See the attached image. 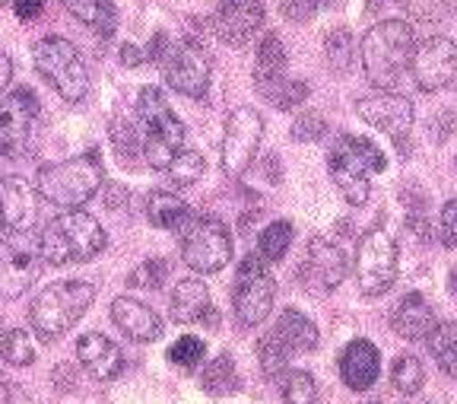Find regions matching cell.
Listing matches in <instances>:
<instances>
[{"instance_id":"cell-1","label":"cell","mask_w":457,"mask_h":404,"mask_svg":"<svg viewBox=\"0 0 457 404\" xmlns=\"http://www.w3.org/2000/svg\"><path fill=\"white\" fill-rule=\"evenodd\" d=\"M413 51H416L413 26H407L403 20L375 22L362 36V45H359L362 71L371 87L378 89L397 87V80L407 73L410 61H413Z\"/></svg>"},{"instance_id":"cell-2","label":"cell","mask_w":457,"mask_h":404,"mask_svg":"<svg viewBox=\"0 0 457 404\" xmlns=\"http://www.w3.org/2000/svg\"><path fill=\"white\" fill-rule=\"evenodd\" d=\"M105 230L99 220L89 217L86 210H64L45 223L38 236V255L48 265H73V261H89L105 248Z\"/></svg>"},{"instance_id":"cell-3","label":"cell","mask_w":457,"mask_h":404,"mask_svg":"<svg viewBox=\"0 0 457 404\" xmlns=\"http://www.w3.org/2000/svg\"><path fill=\"white\" fill-rule=\"evenodd\" d=\"M385 169V153L371 144L369 138H356V134H343L334 140L328 153V173L334 179L337 191L346 198V204L362 207L369 201V175Z\"/></svg>"},{"instance_id":"cell-4","label":"cell","mask_w":457,"mask_h":404,"mask_svg":"<svg viewBox=\"0 0 457 404\" xmlns=\"http://www.w3.org/2000/svg\"><path fill=\"white\" fill-rule=\"evenodd\" d=\"M137 124H140L143 156H146V163H150L153 169H169L171 159L179 156L181 144H185V124L171 112L162 89H156V87L140 89Z\"/></svg>"},{"instance_id":"cell-5","label":"cell","mask_w":457,"mask_h":404,"mask_svg":"<svg viewBox=\"0 0 457 404\" xmlns=\"http://www.w3.org/2000/svg\"><path fill=\"white\" fill-rule=\"evenodd\" d=\"M96 287L89 281H57L51 287H45L36 296V303L29 309V322L32 332L42 341H54L64 332H71L79 318L86 316V309L93 306Z\"/></svg>"},{"instance_id":"cell-6","label":"cell","mask_w":457,"mask_h":404,"mask_svg":"<svg viewBox=\"0 0 457 404\" xmlns=\"http://www.w3.org/2000/svg\"><path fill=\"white\" fill-rule=\"evenodd\" d=\"M102 163L96 159V153H83L77 159H64L54 166H45L36 179L38 195L45 201L57 204L64 210H83V204L102 188Z\"/></svg>"},{"instance_id":"cell-7","label":"cell","mask_w":457,"mask_h":404,"mask_svg":"<svg viewBox=\"0 0 457 404\" xmlns=\"http://www.w3.org/2000/svg\"><path fill=\"white\" fill-rule=\"evenodd\" d=\"M36 71L67 102H83L86 93H89V71H86L73 42L61 36H45L36 45Z\"/></svg>"},{"instance_id":"cell-8","label":"cell","mask_w":457,"mask_h":404,"mask_svg":"<svg viewBox=\"0 0 457 404\" xmlns=\"http://www.w3.org/2000/svg\"><path fill=\"white\" fill-rule=\"evenodd\" d=\"M181 261L197 274H216L232 258V232L216 217H191L179 230Z\"/></svg>"},{"instance_id":"cell-9","label":"cell","mask_w":457,"mask_h":404,"mask_svg":"<svg viewBox=\"0 0 457 404\" xmlns=\"http://www.w3.org/2000/svg\"><path fill=\"white\" fill-rule=\"evenodd\" d=\"M273 296H277V283L267 271V261L261 255L242 258L236 271V283H232V309H236L238 322L245 328L261 325L273 309Z\"/></svg>"},{"instance_id":"cell-10","label":"cell","mask_w":457,"mask_h":404,"mask_svg":"<svg viewBox=\"0 0 457 404\" xmlns=\"http://www.w3.org/2000/svg\"><path fill=\"white\" fill-rule=\"evenodd\" d=\"M356 281L365 296H381L397 281V242L387 230H369L356 246Z\"/></svg>"},{"instance_id":"cell-11","label":"cell","mask_w":457,"mask_h":404,"mask_svg":"<svg viewBox=\"0 0 457 404\" xmlns=\"http://www.w3.org/2000/svg\"><path fill=\"white\" fill-rule=\"evenodd\" d=\"M261 138H264L261 112L248 109V105L228 112L226 134H222V173L228 179H238V175L248 173L257 156V147H261Z\"/></svg>"},{"instance_id":"cell-12","label":"cell","mask_w":457,"mask_h":404,"mask_svg":"<svg viewBox=\"0 0 457 404\" xmlns=\"http://www.w3.org/2000/svg\"><path fill=\"white\" fill-rule=\"evenodd\" d=\"M162 73L175 93L187 96V99H204L210 87V58L204 55L197 42L181 38V42H169L162 55Z\"/></svg>"},{"instance_id":"cell-13","label":"cell","mask_w":457,"mask_h":404,"mask_svg":"<svg viewBox=\"0 0 457 404\" xmlns=\"http://www.w3.org/2000/svg\"><path fill=\"white\" fill-rule=\"evenodd\" d=\"M38 124V96L20 87L0 99V156H22Z\"/></svg>"},{"instance_id":"cell-14","label":"cell","mask_w":457,"mask_h":404,"mask_svg":"<svg viewBox=\"0 0 457 404\" xmlns=\"http://www.w3.org/2000/svg\"><path fill=\"white\" fill-rule=\"evenodd\" d=\"M410 73L422 93H438L451 87L457 73V45L448 36H432L420 42L410 61Z\"/></svg>"},{"instance_id":"cell-15","label":"cell","mask_w":457,"mask_h":404,"mask_svg":"<svg viewBox=\"0 0 457 404\" xmlns=\"http://www.w3.org/2000/svg\"><path fill=\"white\" fill-rule=\"evenodd\" d=\"M356 112L369 128L387 134L394 144H403V138L413 128V102L407 96L391 93V89H378V93L362 96L356 102Z\"/></svg>"},{"instance_id":"cell-16","label":"cell","mask_w":457,"mask_h":404,"mask_svg":"<svg viewBox=\"0 0 457 404\" xmlns=\"http://www.w3.org/2000/svg\"><path fill=\"white\" fill-rule=\"evenodd\" d=\"M343 277H346V258H343L340 248L321 236L308 239L305 258H302V265H299L302 287L314 296H324L340 287Z\"/></svg>"},{"instance_id":"cell-17","label":"cell","mask_w":457,"mask_h":404,"mask_svg":"<svg viewBox=\"0 0 457 404\" xmlns=\"http://www.w3.org/2000/svg\"><path fill=\"white\" fill-rule=\"evenodd\" d=\"M38 220V188L20 175L0 179V230L10 236H26Z\"/></svg>"},{"instance_id":"cell-18","label":"cell","mask_w":457,"mask_h":404,"mask_svg":"<svg viewBox=\"0 0 457 404\" xmlns=\"http://www.w3.org/2000/svg\"><path fill=\"white\" fill-rule=\"evenodd\" d=\"M264 26V4L261 0H220L216 10V32L228 45H248L254 32Z\"/></svg>"},{"instance_id":"cell-19","label":"cell","mask_w":457,"mask_h":404,"mask_svg":"<svg viewBox=\"0 0 457 404\" xmlns=\"http://www.w3.org/2000/svg\"><path fill=\"white\" fill-rule=\"evenodd\" d=\"M38 277L36 255L16 248L13 242H0V299H20Z\"/></svg>"},{"instance_id":"cell-20","label":"cell","mask_w":457,"mask_h":404,"mask_svg":"<svg viewBox=\"0 0 457 404\" xmlns=\"http://www.w3.org/2000/svg\"><path fill=\"white\" fill-rule=\"evenodd\" d=\"M112 318L114 325L121 328L130 341H137V344H150V341L162 338V318L146 303H140V299L118 296L112 303Z\"/></svg>"},{"instance_id":"cell-21","label":"cell","mask_w":457,"mask_h":404,"mask_svg":"<svg viewBox=\"0 0 457 404\" xmlns=\"http://www.w3.org/2000/svg\"><path fill=\"white\" fill-rule=\"evenodd\" d=\"M77 360L83 363L96 379L108 383V379H118L124 373V354L121 347L108 341L105 334L99 332H89L77 341Z\"/></svg>"},{"instance_id":"cell-22","label":"cell","mask_w":457,"mask_h":404,"mask_svg":"<svg viewBox=\"0 0 457 404\" xmlns=\"http://www.w3.org/2000/svg\"><path fill=\"white\" fill-rule=\"evenodd\" d=\"M378 373H381L378 347L365 338H356L353 344H346V350H343V357H340L343 383L356 391H365L378 383Z\"/></svg>"},{"instance_id":"cell-23","label":"cell","mask_w":457,"mask_h":404,"mask_svg":"<svg viewBox=\"0 0 457 404\" xmlns=\"http://www.w3.org/2000/svg\"><path fill=\"white\" fill-rule=\"evenodd\" d=\"M391 328L407 341H428V334L436 332V312L422 293H407L394 306Z\"/></svg>"},{"instance_id":"cell-24","label":"cell","mask_w":457,"mask_h":404,"mask_svg":"<svg viewBox=\"0 0 457 404\" xmlns=\"http://www.w3.org/2000/svg\"><path fill=\"white\" fill-rule=\"evenodd\" d=\"M210 309V290L197 277H185L179 281V287L171 290V318L179 325H194L207 316Z\"/></svg>"},{"instance_id":"cell-25","label":"cell","mask_w":457,"mask_h":404,"mask_svg":"<svg viewBox=\"0 0 457 404\" xmlns=\"http://www.w3.org/2000/svg\"><path fill=\"white\" fill-rule=\"evenodd\" d=\"M270 332L289 347V354H302V350H314L318 347V328H314V322L295 309L279 312V322Z\"/></svg>"},{"instance_id":"cell-26","label":"cell","mask_w":457,"mask_h":404,"mask_svg":"<svg viewBox=\"0 0 457 404\" xmlns=\"http://www.w3.org/2000/svg\"><path fill=\"white\" fill-rule=\"evenodd\" d=\"M286 77V45L279 36H264V42L257 45V61H254V83L257 89L270 87L277 80Z\"/></svg>"},{"instance_id":"cell-27","label":"cell","mask_w":457,"mask_h":404,"mask_svg":"<svg viewBox=\"0 0 457 404\" xmlns=\"http://www.w3.org/2000/svg\"><path fill=\"white\" fill-rule=\"evenodd\" d=\"M64 7L77 16L79 22H86L93 32L112 36L118 26V13H114L112 0H64Z\"/></svg>"},{"instance_id":"cell-28","label":"cell","mask_w":457,"mask_h":404,"mask_svg":"<svg viewBox=\"0 0 457 404\" xmlns=\"http://www.w3.org/2000/svg\"><path fill=\"white\" fill-rule=\"evenodd\" d=\"M146 214L159 230H181L191 220L187 217V204L171 191H153L150 201H146Z\"/></svg>"},{"instance_id":"cell-29","label":"cell","mask_w":457,"mask_h":404,"mask_svg":"<svg viewBox=\"0 0 457 404\" xmlns=\"http://www.w3.org/2000/svg\"><path fill=\"white\" fill-rule=\"evenodd\" d=\"M293 236L295 232L289 220H273V223L264 226L261 236H257V255L264 261H283L289 246H293Z\"/></svg>"},{"instance_id":"cell-30","label":"cell","mask_w":457,"mask_h":404,"mask_svg":"<svg viewBox=\"0 0 457 404\" xmlns=\"http://www.w3.org/2000/svg\"><path fill=\"white\" fill-rule=\"evenodd\" d=\"M324 58H328L330 71L346 73L353 67V58H356V42H353V32L346 26H337L324 36Z\"/></svg>"},{"instance_id":"cell-31","label":"cell","mask_w":457,"mask_h":404,"mask_svg":"<svg viewBox=\"0 0 457 404\" xmlns=\"http://www.w3.org/2000/svg\"><path fill=\"white\" fill-rule=\"evenodd\" d=\"M428 347H432V357H436L438 366L457 379V322L436 325V332L428 334Z\"/></svg>"},{"instance_id":"cell-32","label":"cell","mask_w":457,"mask_h":404,"mask_svg":"<svg viewBox=\"0 0 457 404\" xmlns=\"http://www.w3.org/2000/svg\"><path fill=\"white\" fill-rule=\"evenodd\" d=\"M238 375H236V363L232 357L222 354L213 363H207L204 375H200V389L210 391V395H226V391H236Z\"/></svg>"},{"instance_id":"cell-33","label":"cell","mask_w":457,"mask_h":404,"mask_svg":"<svg viewBox=\"0 0 457 404\" xmlns=\"http://www.w3.org/2000/svg\"><path fill=\"white\" fill-rule=\"evenodd\" d=\"M391 383L400 395H416L426 383V373H422V363L413 354H400L391 366Z\"/></svg>"},{"instance_id":"cell-34","label":"cell","mask_w":457,"mask_h":404,"mask_svg":"<svg viewBox=\"0 0 457 404\" xmlns=\"http://www.w3.org/2000/svg\"><path fill=\"white\" fill-rule=\"evenodd\" d=\"M169 173V181L171 185H194L197 179H204V173H207V159L200 156L197 150H181L179 156L171 159V166L165 169Z\"/></svg>"},{"instance_id":"cell-35","label":"cell","mask_w":457,"mask_h":404,"mask_svg":"<svg viewBox=\"0 0 457 404\" xmlns=\"http://www.w3.org/2000/svg\"><path fill=\"white\" fill-rule=\"evenodd\" d=\"M279 391H283L286 404H314L318 401V385H314L312 373H302V369H293L279 379Z\"/></svg>"},{"instance_id":"cell-36","label":"cell","mask_w":457,"mask_h":404,"mask_svg":"<svg viewBox=\"0 0 457 404\" xmlns=\"http://www.w3.org/2000/svg\"><path fill=\"white\" fill-rule=\"evenodd\" d=\"M0 357H4L10 366H29V363L36 360V344H32L29 332L13 328V332L4 334V341H0Z\"/></svg>"},{"instance_id":"cell-37","label":"cell","mask_w":457,"mask_h":404,"mask_svg":"<svg viewBox=\"0 0 457 404\" xmlns=\"http://www.w3.org/2000/svg\"><path fill=\"white\" fill-rule=\"evenodd\" d=\"M257 357H261V369H264L267 375H279L286 369V363L293 360L289 347H286L273 332H267L264 338L257 341Z\"/></svg>"},{"instance_id":"cell-38","label":"cell","mask_w":457,"mask_h":404,"mask_svg":"<svg viewBox=\"0 0 457 404\" xmlns=\"http://www.w3.org/2000/svg\"><path fill=\"white\" fill-rule=\"evenodd\" d=\"M261 96L270 99L277 109H293V105L308 99V87L293 77H283V80H277V83H270V87L261 89Z\"/></svg>"},{"instance_id":"cell-39","label":"cell","mask_w":457,"mask_h":404,"mask_svg":"<svg viewBox=\"0 0 457 404\" xmlns=\"http://www.w3.org/2000/svg\"><path fill=\"white\" fill-rule=\"evenodd\" d=\"M397 4L416 22H442L454 10V0H397Z\"/></svg>"},{"instance_id":"cell-40","label":"cell","mask_w":457,"mask_h":404,"mask_svg":"<svg viewBox=\"0 0 457 404\" xmlns=\"http://www.w3.org/2000/svg\"><path fill=\"white\" fill-rule=\"evenodd\" d=\"M204 354H207V344L200 338H194V334H185V338H179L169 347V360L185 369H194L197 363H204Z\"/></svg>"},{"instance_id":"cell-41","label":"cell","mask_w":457,"mask_h":404,"mask_svg":"<svg viewBox=\"0 0 457 404\" xmlns=\"http://www.w3.org/2000/svg\"><path fill=\"white\" fill-rule=\"evenodd\" d=\"M165 274H169V265H165L162 258H150V261H143V265H137L134 271H130L128 283H130V287L156 290V287H162Z\"/></svg>"},{"instance_id":"cell-42","label":"cell","mask_w":457,"mask_h":404,"mask_svg":"<svg viewBox=\"0 0 457 404\" xmlns=\"http://www.w3.org/2000/svg\"><path fill=\"white\" fill-rule=\"evenodd\" d=\"M328 134V122L318 112H305L293 122V140H305V144H314Z\"/></svg>"},{"instance_id":"cell-43","label":"cell","mask_w":457,"mask_h":404,"mask_svg":"<svg viewBox=\"0 0 457 404\" xmlns=\"http://www.w3.org/2000/svg\"><path fill=\"white\" fill-rule=\"evenodd\" d=\"M318 4L321 0H279V13L289 22H305L318 13Z\"/></svg>"},{"instance_id":"cell-44","label":"cell","mask_w":457,"mask_h":404,"mask_svg":"<svg viewBox=\"0 0 457 404\" xmlns=\"http://www.w3.org/2000/svg\"><path fill=\"white\" fill-rule=\"evenodd\" d=\"M442 232L448 236L451 246H457V198H451L442 207Z\"/></svg>"},{"instance_id":"cell-45","label":"cell","mask_w":457,"mask_h":404,"mask_svg":"<svg viewBox=\"0 0 457 404\" xmlns=\"http://www.w3.org/2000/svg\"><path fill=\"white\" fill-rule=\"evenodd\" d=\"M13 10H16V16L20 20H38L42 16V10H45V0H13Z\"/></svg>"},{"instance_id":"cell-46","label":"cell","mask_w":457,"mask_h":404,"mask_svg":"<svg viewBox=\"0 0 457 404\" xmlns=\"http://www.w3.org/2000/svg\"><path fill=\"white\" fill-rule=\"evenodd\" d=\"M10 77H13V61H10L7 55H4V51H0V93H4V89H7Z\"/></svg>"},{"instance_id":"cell-47","label":"cell","mask_w":457,"mask_h":404,"mask_svg":"<svg viewBox=\"0 0 457 404\" xmlns=\"http://www.w3.org/2000/svg\"><path fill=\"white\" fill-rule=\"evenodd\" d=\"M0 404H10V389L4 383H0Z\"/></svg>"},{"instance_id":"cell-48","label":"cell","mask_w":457,"mask_h":404,"mask_svg":"<svg viewBox=\"0 0 457 404\" xmlns=\"http://www.w3.org/2000/svg\"><path fill=\"white\" fill-rule=\"evenodd\" d=\"M451 290H454V296H457V267L451 271Z\"/></svg>"},{"instance_id":"cell-49","label":"cell","mask_w":457,"mask_h":404,"mask_svg":"<svg viewBox=\"0 0 457 404\" xmlns=\"http://www.w3.org/2000/svg\"><path fill=\"white\" fill-rule=\"evenodd\" d=\"M7 4H13V0H0V7H7Z\"/></svg>"}]
</instances>
